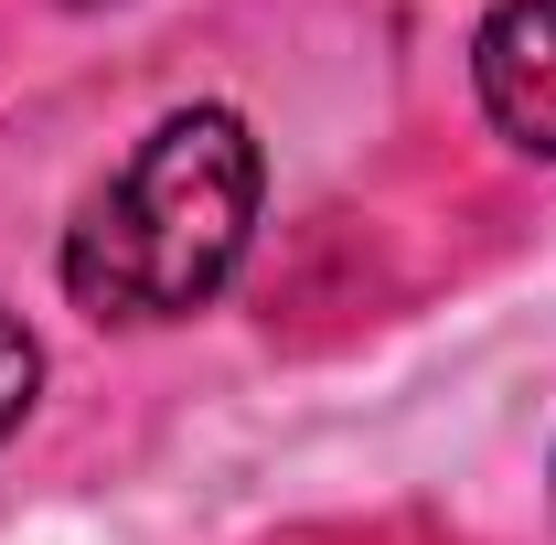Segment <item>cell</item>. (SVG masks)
I'll return each mask as SVG.
<instances>
[{"mask_svg": "<svg viewBox=\"0 0 556 545\" xmlns=\"http://www.w3.org/2000/svg\"><path fill=\"white\" fill-rule=\"evenodd\" d=\"M257 139L236 107H172L65 225V300L86 321H182L257 236Z\"/></svg>", "mask_w": 556, "mask_h": 545, "instance_id": "obj_1", "label": "cell"}, {"mask_svg": "<svg viewBox=\"0 0 556 545\" xmlns=\"http://www.w3.org/2000/svg\"><path fill=\"white\" fill-rule=\"evenodd\" d=\"M471 86L514 150L556 161V0H492L471 33Z\"/></svg>", "mask_w": 556, "mask_h": 545, "instance_id": "obj_2", "label": "cell"}, {"mask_svg": "<svg viewBox=\"0 0 556 545\" xmlns=\"http://www.w3.org/2000/svg\"><path fill=\"white\" fill-rule=\"evenodd\" d=\"M33 385H43V342L22 332L11 310H0V439L22 428V407H33Z\"/></svg>", "mask_w": 556, "mask_h": 545, "instance_id": "obj_3", "label": "cell"}]
</instances>
